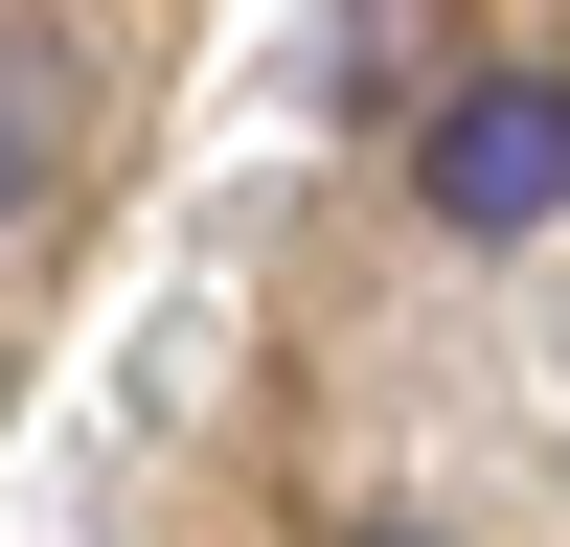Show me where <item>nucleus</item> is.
Listing matches in <instances>:
<instances>
[{"label": "nucleus", "mask_w": 570, "mask_h": 547, "mask_svg": "<svg viewBox=\"0 0 570 547\" xmlns=\"http://www.w3.org/2000/svg\"><path fill=\"white\" fill-rule=\"evenodd\" d=\"M23 182H46V91L0 69V228H23Z\"/></svg>", "instance_id": "2"}, {"label": "nucleus", "mask_w": 570, "mask_h": 547, "mask_svg": "<svg viewBox=\"0 0 570 547\" xmlns=\"http://www.w3.org/2000/svg\"><path fill=\"white\" fill-rule=\"evenodd\" d=\"M320 547H434V525H320Z\"/></svg>", "instance_id": "3"}, {"label": "nucleus", "mask_w": 570, "mask_h": 547, "mask_svg": "<svg viewBox=\"0 0 570 547\" xmlns=\"http://www.w3.org/2000/svg\"><path fill=\"white\" fill-rule=\"evenodd\" d=\"M411 206H434V228H480V251H502V228H548V206H570V91H548V69L434 91V137H411Z\"/></svg>", "instance_id": "1"}]
</instances>
